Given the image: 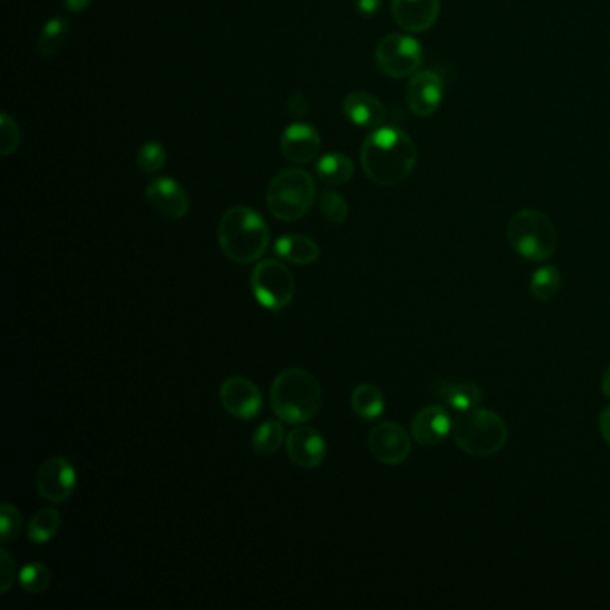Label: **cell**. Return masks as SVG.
<instances>
[{"instance_id": "obj_35", "label": "cell", "mask_w": 610, "mask_h": 610, "mask_svg": "<svg viewBox=\"0 0 610 610\" xmlns=\"http://www.w3.org/2000/svg\"><path fill=\"white\" fill-rule=\"evenodd\" d=\"M92 0H65V8L70 13H79L90 6Z\"/></svg>"}, {"instance_id": "obj_3", "label": "cell", "mask_w": 610, "mask_h": 610, "mask_svg": "<svg viewBox=\"0 0 610 610\" xmlns=\"http://www.w3.org/2000/svg\"><path fill=\"white\" fill-rule=\"evenodd\" d=\"M271 405L283 423H306L321 410V383L305 369H285L272 382Z\"/></svg>"}, {"instance_id": "obj_22", "label": "cell", "mask_w": 610, "mask_h": 610, "mask_svg": "<svg viewBox=\"0 0 610 610\" xmlns=\"http://www.w3.org/2000/svg\"><path fill=\"white\" fill-rule=\"evenodd\" d=\"M351 407L355 410L358 417H362L365 421H373L382 416L385 410V398H383L382 390L371 383H362L358 385L353 394H351Z\"/></svg>"}, {"instance_id": "obj_14", "label": "cell", "mask_w": 610, "mask_h": 610, "mask_svg": "<svg viewBox=\"0 0 610 610\" xmlns=\"http://www.w3.org/2000/svg\"><path fill=\"white\" fill-rule=\"evenodd\" d=\"M287 455L301 469L321 466L328 455V446L321 433L312 426H297L287 435Z\"/></svg>"}, {"instance_id": "obj_11", "label": "cell", "mask_w": 610, "mask_h": 610, "mask_svg": "<svg viewBox=\"0 0 610 610\" xmlns=\"http://www.w3.org/2000/svg\"><path fill=\"white\" fill-rule=\"evenodd\" d=\"M369 450L376 460L387 466H398L412 451L408 432L398 423H382L369 433Z\"/></svg>"}, {"instance_id": "obj_21", "label": "cell", "mask_w": 610, "mask_h": 610, "mask_svg": "<svg viewBox=\"0 0 610 610\" xmlns=\"http://www.w3.org/2000/svg\"><path fill=\"white\" fill-rule=\"evenodd\" d=\"M315 174L326 185H344L353 178L355 165L346 154H326L315 163Z\"/></svg>"}, {"instance_id": "obj_29", "label": "cell", "mask_w": 610, "mask_h": 610, "mask_svg": "<svg viewBox=\"0 0 610 610\" xmlns=\"http://www.w3.org/2000/svg\"><path fill=\"white\" fill-rule=\"evenodd\" d=\"M167 160V153H165V147L160 142H147V144L140 147L138 156H136V163H138V169L145 172V174H156L163 169Z\"/></svg>"}, {"instance_id": "obj_12", "label": "cell", "mask_w": 610, "mask_h": 610, "mask_svg": "<svg viewBox=\"0 0 610 610\" xmlns=\"http://www.w3.org/2000/svg\"><path fill=\"white\" fill-rule=\"evenodd\" d=\"M444 90H446L444 79L437 72H432V70L416 72L408 83V108L416 117L428 119L441 108L442 101H444Z\"/></svg>"}, {"instance_id": "obj_30", "label": "cell", "mask_w": 610, "mask_h": 610, "mask_svg": "<svg viewBox=\"0 0 610 610\" xmlns=\"http://www.w3.org/2000/svg\"><path fill=\"white\" fill-rule=\"evenodd\" d=\"M0 532H2V543H13L22 532L24 519L20 510L11 503L0 505Z\"/></svg>"}, {"instance_id": "obj_20", "label": "cell", "mask_w": 610, "mask_h": 610, "mask_svg": "<svg viewBox=\"0 0 610 610\" xmlns=\"http://www.w3.org/2000/svg\"><path fill=\"white\" fill-rule=\"evenodd\" d=\"M274 251L281 260L294 265H310L317 262L321 256L319 246L305 235H283L276 240Z\"/></svg>"}, {"instance_id": "obj_27", "label": "cell", "mask_w": 610, "mask_h": 610, "mask_svg": "<svg viewBox=\"0 0 610 610\" xmlns=\"http://www.w3.org/2000/svg\"><path fill=\"white\" fill-rule=\"evenodd\" d=\"M52 573L42 562H31L20 569L18 584L29 594H40L49 589Z\"/></svg>"}, {"instance_id": "obj_15", "label": "cell", "mask_w": 610, "mask_h": 610, "mask_svg": "<svg viewBox=\"0 0 610 610\" xmlns=\"http://www.w3.org/2000/svg\"><path fill=\"white\" fill-rule=\"evenodd\" d=\"M455 417L441 405H430L419 410V414L412 421V439L424 448H432L448 439L453 433Z\"/></svg>"}, {"instance_id": "obj_31", "label": "cell", "mask_w": 610, "mask_h": 610, "mask_svg": "<svg viewBox=\"0 0 610 610\" xmlns=\"http://www.w3.org/2000/svg\"><path fill=\"white\" fill-rule=\"evenodd\" d=\"M20 129L17 122L9 117L8 113H2L0 117V154L9 156L15 153L20 145Z\"/></svg>"}, {"instance_id": "obj_17", "label": "cell", "mask_w": 610, "mask_h": 610, "mask_svg": "<svg viewBox=\"0 0 610 610\" xmlns=\"http://www.w3.org/2000/svg\"><path fill=\"white\" fill-rule=\"evenodd\" d=\"M321 151V136L312 126L297 122L283 131L281 135V153L292 161L305 165L315 160Z\"/></svg>"}, {"instance_id": "obj_25", "label": "cell", "mask_w": 610, "mask_h": 610, "mask_svg": "<svg viewBox=\"0 0 610 610\" xmlns=\"http://www.w3.org/2000/svg\"><path fill=\"white\" fill-rule=\"evenodd\" d=\"M68 38L67 18L56 17L43 26L38 38V54L42 58H52L63 49Z\"/></svg>"}, {"instance_id": "obj_10", "label": "cell", "mask_w": 610, "mask_h": 610, "mask_svg": "<svg viewBox=\"0 0 610 610\" xmlns=\"http://www.w3.org/2000/svg\"><path fill=\"white\" fill-rule=\"evenodd\" d=\"M221 403L224 410L237 419H255L263 408L262 392L255 382L244 376H231L221 385Z\"/></svg>"}, {"instance_id": "obj_7", "label": "cell", "mask_w": 610, "mask_h": 610, "mask_svg": "<svg viewBox=\"0 0 610 610\" xmlns=\"http://www.w3.org/2000/svg\"><path fill=\"white\" fill-rule=\"evenodd\" d=\"M251 290L256 301L272 312L289 306L296 294V281L285 263L263 260L251 274Z\"/></svg>"}, {"instance_id": "obj_24", "label": "cell", "mask_w": 610, "mask_h": 610, "mask_svg": "<svg viewBox=\"0 0 610 610\" xmlns=\"http://www.w3.org/2000/svg\"><path fill=\"white\" fill-rule=\"evenodd\" d=\"M61 526V514L52 507L47 509H40L29 521L27 526V537L33 541L34 544H47L51 543L54 539V535L60 532Z\"/></svg>"}, {"instance_id": "obj_2", "label": "cell", "mask_w": 610, "mask_h": 610, "mask_svg": "<svg viewBox=\"0 0 610 610\" xmlns=\"http://www.w3.org/2000/svg\"><path fill=\"white\" fill-rule=\"evenodd\" d=\"M219 244L231 262L247 265L262 258L269 244L271 231L262 215L247 206H235L222 215Z\"/></svg>"}, {"instance_id": "obj_9", "label": "cell", "mask_w": 610, "mask_h": 610, "mask_svg": "<svg viewBox=\"0 0 610 610\" xmlns=\"http://www.w3.org/2000/svg\"><path fill=\"white\" fill-rule=\"evenodd\" d=\"M76 483V469L63 457L45 460L36 475V487L40 496L51 503L67 501L76 491Z\"/></svg>"}, {"instance_id": "obj_33", "label": "cell", "mask_w": 610, "mask_h": 610, "mask_svg": "<svg viewBox=\"0 0 610 610\" xmlns=\"http://www.w3.org/2000/svg\"><path fill=\"white\" fill-rule=\"evenodd\" d=\"M355 8L362 17H374L382 9V0H355Z\"/></svg>"}, {"instance_id": "obj_16", "label": "cell", "mask_w": 610, "mask_h": 610, "mask_svg": "<svg viewBox=\"0 0 610 610\" xmlns=\"http://www.w3.org/2000/svg\"><path fill=\"white\" fill-rule=\"evenodd\" d=\"M392 17L408 33H424L437 22L441 0H392Z\"/></svg>"}, {"instance_id": "obj_32", "label": "cell", "mask_w": 610, "mask_h": 610, "mask_svg": "<svg viewBox=\"0 0 610 610\" xmlns=\"http://www.w3.org/2000/svg\"><path fill=\"white\" fill-rule=\"evenodd\" d=\"M0 577H2V582H0V591L4 594H8L11 591V587L15 585V580H17V564H15V559L11 557V553L8 550H0Z\"/></svg>"}, {"instance_id": "obj_4", "label": "cell", "mask_w": 610, "mask_h": 610, "mask_svg": "<svg viewBox=\"0 0 610 610\" xmlns=\"http://www.w3.org/2000/svg\"><path fill=\"white\" fill-rule=\"evenodd\" d=\"M453 437L460 450L469 455L491 457L505 448L509 430L505 421L492 410L473 408L455 417Z\"/></svg>"}, {"instance_id": "obj_36", "label": "cell", "mask_w": 610, "mask_h": 610, "mask_svg": "<svg viewBox=\"0 0 610 610\" xmlns=\"http://www.w3.org/2000/svg\"><path fill=\"white\" fill-rule=\"evenodd\" d=\"M602 390L603 394H605L607 398H610V367L605 371V374H603Z\"/></svg>"}, {"instance_id": "obj_13", "label": "cell", "mask_w": 610, "mask_h": 610, "mask_svg": "<svg viewBox=\"0 0 610 610\" xmlns=\"http://www.w3.org/2000/svg\"><path fill=\"white\" fill-rule=\"evenodd\" d=\"M145 199L154 212L169 221H181L190 212L188 194L176 179H154L145 190Z\"/></svg>"}, {"instance_id": "obj_1", "label": "cell", "mask_w": 610, "mask_h": 610, "mask_svg": "<svg viewBox=\"0 0 610 610\" xmlns=\"http://www.w3.org/2000/svg\"><path fill=\"white\" fill-rule=\"evenodd\" d=\"M360 160L365 176L373 183L396 187L416 169L417 147L403 129L378 128L365 138Z\"/></svg>"}, {"instance_id": "obj_19", "label": "cell", "mask_w": 610, "mask_h": 610, "mask_svg": "<svg viewBox=\"0 0 610 610\" xmlns=\"http://www.w3.org/2000/svg\"><path fill=\"white\" fill-rule=\"evenodd\" d=\"M437 396L446 403V407L460 412H467L480 405L483 390L476 383L439 382L435 383Z\"/></svg>"}, {"instance_id": "obj_28", "label": "cell", "mask_w": 610, "mask_h": 610, "mask_svg": "<svg viewBox=\"0 0 610 610\" xmlns=\"http://www.w3.org/2000/svg\"><path fill=\"white\" fill-rule=\"evenodd\" d=\"M319 206H321L322 215L333 224H342L348 219V203L335 190H330V188L322 190L321 195H319Z\"/></svg>"}, {"instance_id": "obj_18", "label": "cell", "mask_w": 610, "mask_h": 610, "mask_svg": "<svg viewBox=\"0 0 610 610\" xmlns=\"http://www.w3.org/2000/svg\"><path fill=\"white\" fill-rule=\"evenodd\" d=\"M342 111L358 128H380L387 117L382 102L367 92H351L342 102Z\"/></svg>"}, {"instance_id": "obj_5", "label": "cell", "mask_w": 610, "mask_h": 610, "mask_svg": "<svg viewBox=\"0 0 610 610\" xmlns=\"http://www.w3.org/2000/svg\"><path fill=\"white\" fill-rule=\"evenodd\" d=\"M314 203L315 181L306 170H283L267 190V208L278 221H299Z\"/></svg>"}, {"instance_id": "obj_23", "label": "cell", "mask_w": 610, "mask_h": 610, "mask_svg": "<svg viewBox=\"0 0 610 610\" xmlns=\"http://www.w3.org/2000/svg\"><path fill=\"white\" fill-rule=\"evenodd\" d=\"M285 439V426L281 419H269L265 423L260 424L253 435V450L256 455L262 457H271L274 453H278Z\"/></svg>"}, {"instance_id": "obj_6", "label": "cell", "mask_w": 610, "mask_h": 610, "mask_svg": "<svg viewBox=\"0 0 610 610\" xmlns=\"http://www.w3.org/2000/svg\"><path fill=\"white\" fill-rule=\"evenodd\" d=\"M507 238L517 255L530 262H544L557 249V229L537 210L517 212L507 226Z\"/></svg>"}, {"instance_id": "obj_26", "label": "cell", "mask_w": 610, "mask_h": 610, "mask_svg": "<svg viewBox=\"0 0 610 610\" xmlns=\"http://www.w3.org/2000/svg\"><path fill=\"white\" fill-rule=\"evenodd\" d=\"M560 287H562V276L555 265H544L532 274L530 290L539 301H550L559 294Z\"/></svg>"}, {"instance_id": "obj_8", "label": "cell", "mask_w": 610, "mask_h": 610, "mask_svg": "<svg viewBox=\"0 0 610 610\" xmlns=\"http://www.w3.org/2000/svg\"><path fill=\"white\" fill-rule=\"evenodd\" d=\"M374 60L385 76L403 79L419 72L423 65V49L412 36L389 34L376 45Z\"/></svg>"}, {"instance_id": "obj_34", "label": "cell", "mask_w": 610, "mask_h": 610, "mask_svg": "<svg viewBox=\"0 0 610 610\" xmlns=\"http://www.w3.org/2000/svg\"><path fill=\"white\" fill-rule=\"evenodd\" d=\"M600 430H602L603 439L610 444V407L605 408L600 416Z\"/></svg>"}]
</instances>
